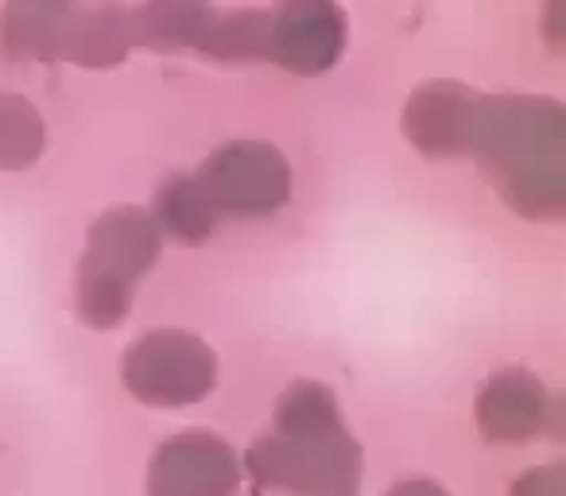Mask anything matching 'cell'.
Here are the masks:
<instances>
[{"instance_id":"cell-2","label":"cell","mask_w":566,"mask_h":496,"mask_svg":"<svg viewBox=\"0 0 566 496\" xmlns=\"http://www.w3.org/2000/svg\"><path fill=\"white\" fill-rule=\"evenodd\" d=\"M249 473L256 485L292 496L354 493L361 481V446L342 419L338 395L303 380L275 400L272 434L252 442Z\"/></svg>"},{"instance_id":"cell-17","label":"cell","mask_w":566,"mask_h":496,"mask_svg":"<svg viewBox=\"0 0 566 496\" xmlns=\"http://www.w3.org/2000/svg\"><path fill=\"white\" fill-rule=\"evenodd\" d=\"M17 4H32V9H48V12H66L74 0H17Z\"/></svg>"},{"instance_id":"cell-13","label":"cell","mask_w":566,"mask_h":496,"mask_svg":"<svg viewBox=\"0 0 566 496\" xmlns=\"http://www.w3.org/2000/svg\"><path fill=\"white\" fill-rule=\"evenodd\" d=\"M48 148V128L28 97L0 89V171H24Z\"/></svg>"},{"instance_id":"cell-12","label":"cell","mask_w":566,"mask_h":496,"mask_svg":"<svg viewBox=\"0 0 566 496\" xmlns=\"http://www.w3.org/2000/svg\"><path fill=\"white\" fill-rule=\"evenodd\" d=\"M151 218H156V225L164 233H171L175 241L187 244L206 241L213 233V225H218V213L210 210L195 175H171L167 182H159Z\"/></svg>"},{"instance_id":"cell-6","label":"cell","mask_w":566,"mask_h":496,"mask_svg":"<svg viewBox=\"0 0 566 496\" xmlns=\"http://www.w3.org/2000/svg\"><path fill=\"white\" fill-rule=\"evenodd\" d=\"M349 20L338 0H275L268 12L264 55L292 74H326L342 59Z\"/></svg>"},{"instance_id":"cell-5","label":"cell","mask_w":566,"mask_h":496,"mask_svg":"<svg viewBox=\"0 0 566 496\" xmlns=\"http://www.w3.org/2000/svg\"><path fill=\"white\" fill-rule=\"evenodd\" d=\"M210 210L221 218H268L292 202V163L268 140H233L195 175Z\"/></svg>"},{"instance_id":"cell-16","label":"cell","mask_w":566,"mask_h":496,"mask_svg":"<svg viewBox=\"0 0 566 496\" xmlns=\"http://www.w3.org/2000/svg\"><path fill=\"white\" fill-rule=\"evenodd\" d=\"M388 496H450V493L442 485H434V481L416 477V481H400V485H392V493Z\"/></svg>"},{"instance_id":"cell-11","label":"cell","mask_w":566,"mask_h":496,"mask_svg":"<svg viewBox=\"0 0 566 496\" xmlns=\"http://www.w3.org/2000/svg\"><path fill=\"white\" fill-rule=\"evenodd\" d=\"M213 17L206 0H148L133 12V40L156 51H206Z\"/></svg>"},{"instance_id":"cell-18","label":"cell","mask_w":566,"mask_h":496,"mask_svg":"<svg viewBox=\"0 0 566 496\" xmlns=\"http://www.w3.org/2000/svg\"><path fill=\"white\" fill-rule=\"evenodd\" d=\"M331 496H354V493H331Z\"/></svg>"},{"instance_id":"cell-3","label":"cell","mask_w":566,"mask_h":496,"mask_svg":"<svg viewBox=\"0 0 566 496\" xmlns=\"http://www.w3.org/2000/svg\"><path fill=\"white\" fill-rule=\"evenodd\" d=\"M159 225L148 210L117 205L90 225L86 253L78 264L74 310L90 330H117L128 318L140 279L159 261Z\"/></svg>"},{"instance_id":"cell-15","label":"cell","mask_w":566,"mask_h":496,"mask_svg":"<svg viewBox=\"0 0 566 496\" xmlns=\"http://www.w3.org/2000/svg\"><path fill=\"white\" fill-rule=\"evenodd\" d=\"M512 496H566V469L558 462L532 469L512 485Z\"/></svg>"},{"instance_id":"cell-9","label":"cell","mask_w":566,"mask_h":496,"mask_svg":"<svg viewBox=\"0 0 566 496\" xmlns=\"http://www.w3.org/2000/svg\"><path fill=\"white\" fill-rule=\"evenodd\" d=\"M478 426L489 442H532L535 434L558 431V403L527 369H501L478 395Z\"/></svg>"},{"instance_id":"cell-10","label":"cell","mask_w":566,"mask_h":496,"mask_svg":"<svg viewBox=\"0 0 566 496\" xmlns=\"http://www.w3.org/2000/svg\"><path fill=\"white\" fill-rule=\"evenodd\" d=\"M133 43V12L120 0H74L59 20L55 59H71L86 71H105L117 66Z\"/></svg>"},{"instance_id":"cell-8","label":"cell","mask_w":566,"mask_h":496,"mask_svg":"<svg viewBox=\"0 0 566 496\" xmlns=\"http://www.w3.org/2000/svg\"><path fill=\"white\" fill-rule=\"evenodd\" d=\"M481 94L462 82H423L403 105V136L427 159L470 156Z\"/></svg>"},{"instance_id":"cell-7","label":"cell","mask_w":566,"mask_h":496,"mask_svg":"<svg viewBox=\"0 0 566 496\" xmlns=\"http://www.w3.org/2000/svg\"><path fill=\"white\" fill-rule=\"evenodd\" d=\"M241 462L233 446L210 431L175 434L151 454L148 496H233Z\"/></svg>"},{"instance_id":"cell-1","label":"cell","mask_w":566,"mask_h":496,"mask_svg":"<svg viewBox=\"0 0 566 496\" xmlns=\"http://www.w3.org/2000/svg\"><path fill=\"white\" fill-rule=\"evenodd\" d=\"M470 151L516 213L555 221L566 210V113L558 102L481 97Z\"/></svg>"},{"instance_id":"cell-4","label":"cell","mask_w":566,"mask_h":496,"mask_svg":"<svg viewBox=\"0 0 566 496\" xmlns=\"http://www.w3.org/2000/svg\"><path fill=\"white\" fill-rule=\"evenodd\" d=\"M120 380L148 408H190L218 384V357L187 330H151L125 353Z\"/></svg>"},{"instance_id":"cell-14","label":"cell","mask_w":566,"mask_h":496,"mask_svg":"<svg viewBox=\"0 0 566 496\" xmlns=\"http://www.w3.org/2000/svg\"><path fill=\"white\" fill-rule=\"evenodd\" d=\"M59 20H63V12L32 9V4L9 0V9L0 17V48L20 59H55Z\"/></svg>"}]
</instances>
